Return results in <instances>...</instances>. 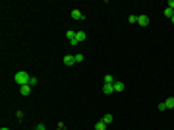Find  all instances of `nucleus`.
<instances>
[{"mask_svg":"<svg viewBox=\"0 0 174 130\" xmlns=\"http://www.w3.org/2000/svg\"><path fill=\"white\" fill-rule=\"evenodd\" d=\"M14 80H16V84H19V85H29V82H31V74L25 72V70H19V72H16Z\"/></svg>","mask_w":174,"mask_h":130,"instance_id":"obj_1","label":"nucleus"},{"mask_svg":"<svg viewBox=\"0 0 174 130\" xmlns=\"http://www.w3.org/2000/svg\"><path fill=\"white\" fill-rule=\"evenodd\" d=\"M137 23H139L141 27H147V25H149V16H145V14L137 16Z\"/></svg>","mask_w":174,"mask_h":130,"instance_id":"obj_2","label":"nucleus"},{"mask_svg":"<svg viewBox=\"0 0 174 130\" xmlns=\"http://www.w3.org/2000/svg\"><path fill=\"white\" fill-rule=\"evenodd\" d=\"M72 20H77V21L81 20V21H83L85 20L83 12H81V10H72Z\"/></svg>","mask_w":174,"mask_h":130,"instance_id":"obj_3","label":"nucleus"},{"mask_svg":"<svg viewBox=\"0 0 174 130\" xmlns=\"http://www.w3.org/2000/svg\"><path fill=\"white\" fill-rule=\"evenodd\" d=\"M19 93H21L23 97H27V95L31 93V85H19Z\"/></svg>","mask_w":174,"mask_h":130,"instance_id":"obj_4","label":"nucleus"},{"mask_svg":"<svg viewBox=\"0 0 174 130\" xmlns=\"http://www.w3.org/2000/svg\"><path fill=\"white\" fill-rule=\"evenodd\" d=\"M112 91H114V84H104L103 85V93L104 95H110Z\"/></svg>","mask_w":174,"mask_h":130,"instance_id":"obj_5","label":"nucleus"},{"mask_svg":"<svg viewBox=\"0 0 174 130\" xmlns=\"http://www.w3.org/2000/svg\"><path fill=\"white\" fill-rule=\"evenodd\" d=\"M64 64L66 66H74V64H76V58H74L72 54H66V56H64Z\"/></svg>","mask_w":174,"mask_h":130,"instance_id":"obj_6","label":"nucleus"},{"mask_svg":"<svg viewBox=\"0 0 174 130\" xmlns=\"http://www.w3.org/2000/svg\"><path fill=\"white\" fill-rule=\"evenodd\" d=\"M76 39H77V43H83V41L87 39V35H85V31H76Z\"/></svg>","mask_w":174,"mask_h":130,"instance_id":"obj_7","label":"nucleus"},{"mask_svg":"<svg viewBox=\"0 0 174 130\" xmlns=\"http://www.w3.org/2000/svg\"><path fill=\"white\" fill-rule=\"evenodd\" d=\"M124 87H126V85H124L122 82H114V91H124Z\"/></svg>","mask_w":174,"mask_h":130,"instance_id":"obj_8","label":"nucleus"},{"mask_svg":"<svg viewBox=\"0 0 174 130\" xmlns=\"http://www.w3.org/2000/svg\"><path fill=\"white\" fill-rule=\"evenodd\" d=\"M95 130H106V124L103 120H99V122H95Z\"/></svg>","mask_w":174,"mask_h":130,"instance_id":"obj_9","label":"nucleus"},{"mask_svg":"<svg viewBox=\"0 0 174 130\" xmlns=\"http://www.w3.org/2000/svg\"><path fill=\"white\" fill-rule=\"evenodd\" d=\"M164 105H166V109H174V97H168L164 101Z\"/></svg>","mask_w":174,"mask_h":130,"instance_id":"obj_10","label":"nucleus"},{"mask_svg":"<svg viewBox=\"0 0 174 130\" xmlns=\"http://www.w3.org/2000/svg\"><path fill=\"white\" fill-rule=\"evenodd\" d=\"M104 84H114V78H112V74H106V76H104Z\"/></svg>","mask_w":174,"mask_h":130,"instance_id":"obj_11","label":"nucleus"},{"mask_svg":"<svg viewBox=\"0 0 174 130\" xmlns=\"http://www.w3.org/2000/svg\"><path fill=\"white\" fill-rule=\"evenodd\" d=\"M66 37H68V41H72V39H76V31H66Z\"/></svg>","mask_w":174,"mask_h":130,"instance_id":"obj_12","label":"nucleus"},{"mask_svg":"<svg viewBox=\"0 0 174 130\" xmlns=\"http://www.w3.org/2000/svg\"><path fill=\"white\" fill-rule=\"evenodd\" d=\"M164 16H166V18H172V16H174V10H170V8H164Z\"/></svg>","mask_w":174,"mask_h":130,"instance_id":"obj_13","label":"nucleus"},{"mask_svg":"<svg viewBox=\"0 0 174 130\" xmlns=\"http://www.w3.org/2000/svg\"><path fill=\"white\" fill-rule=\"evenodd\" d=\"M103 122L104 124H110V122H112V115H104V117H103Z\"/></svg>","mask_w":174,"mask_h":130,"instance_id":"obj_14","label":"nucleus"},{"mask_svg":"<svg viewBox=\"0 0 174 130\" xmlns=\"http://www.w3.org/2000/svg\"><path fill=\"white\" fill-rule=\"evenodd\" d=\"M128 23H137V16H135V14H132L128 18Z\"/></svg>","mask_w":174,"mask_h":130,"instance_id":"obj_15","label":"nucleus"},{"mask_svg":"<svg viewBox=\"0 0 174 130\" xmlns=\"http://www.w3.org/2000/svg\"><path fill=\"white\" fill-rule=\"evenodd\" d=\"M35 130H46V126H45V124H43V122H39L37 126H35Z\"/></svg>","mask_w":174,"mask_h":130,"instance_id":"obj_16","label":"nucleus"},{"mask_svg":"<svg viewBox=\"0 0 174 130\" xmlns=\"http://www.w3.org/2000/svg\"><path fill=\"white\" fill-rule=\"evenodd\" d=\"M74 58H76V62H83V54H76Z\"/></svg>","mask_w":174,"mask_h":130,"instance_id":"obj_17","label":"nucleus"},{"mask_svg":"<svg viewBox=\"0 0 174 130\" xmlns=\"http://www.w3.org/2000/svg\"><path fill=\"white\" fill-rule=\"evenodd\" d=\"M29 85H31V87H33V85H37V78H35V76H31V82H29Z\"/></svg>","mask_w":174,"mask_h":130,"instance_id":"obj_18","label":"nucleus"},{"mask_svg":"<svg viewBox=\"0 0 174 130\" xmlns=\"http://www.w3.org/2000/svg\"><path fill=\"white\" fill-rule=\"evenodd\" d=\"M16 118H18V120H21V118H23V113H21V111H18V113H16Z\"/></svg>","mask_w":174,"mask_h":130,"instance_id":"obj_19","label":"nucleus"},{"mask_svg":"<svg viewBox=\"0 0 174 130\" xmlns=\"http://www.w3.org/2000/svg\"><path fill=\"white\" fill-rule=\"evenodd\" d=\"M159 111H166V105H164V101H162V103H159Z\"/></svg>","mask_w":174,"mask_h":130,"instance_id":"obj_20","label":"nucleus"},{"mask_svg":"<svg viewBox=\"0 0 174 130\" xmlns=\"http://www.w3.org/2000/svg\"><path fill=\"white\" fill-rule=\"evenodd\" d=\"M168 8H170V10H174V0H168Z\"/></svg>","mask_w":174,"mask_h":130,"instance_id":"obj_21","label":"nucleus"},{"mask_svg":"<svg viewBox=\"0 0 174 130\" xmlns=\"http://www.w3.org/2000/svg\"><path fill=\"white\" fill-rule=\"evenodd\" d=\"M56 128H58V130H64L66 126H64V122H58V126H56Z\"/></svg>","mask_w":174,"mask_h":130,"instance_id":"obj_22","label":"nucleus"},{"mask_svg":"<svg viewBox=\"0 0 174 130\" xmlns=\"http://www.w3.org/2000/svg\"><path fill=\"white\" fill-rule=\"evenodd\" d=\"M0 130H10V128H6V126H2V128H0Z\"/></svg>","mask_w":174,"mask_h":130,"instance_id":"obj_23","label":"nucleus"},{"mask_svg":"<svg viewBox=\"0 0 174 130\" xmlns=\"http://www.w3.org/2000/svg\"><path fill=\"white\" fill-rule=\"evenodd\" d=\"M170 21H172V23H174V16H172V18H170Z\"/></svg>","mask_w":174,"mask_h":130,"instance_id":"obj_24","label":"nucleus"}]
</instances>
